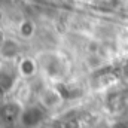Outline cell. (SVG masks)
I'll list each match as a JSON object with an SVG mask.
<instances>
[{"label": "cell", "mask_w": 128, "mask_h": 128, "mask_svg": "<svg viewBox=\"0 0 128 128\" xmlns=\"http://www.w3.org/2000/svg\"><path fill=\"white\" fill-rule=\"evenodd\" d=\"M39 101L42 103L43 107L52 109V107H57V106H60V104L63 103V94H61L57 88H54V86H46V88L40 92Z\"/></svg>", "instance_id": "1"}, {"label": "cell", "mask_w": 128, "mask_h": 128, "mask_svg": "<svg viewBox=\"0 0 128 128\" xmlns=\"http://www.w3.org/2000/svg\"><path fill=\"white\" fill-rule=\"evenodd\" d=\"M18 73L24 79H32L37 73V63L32 57H24L18 61Z\"/></svg>", "instance_id": "2"}, {"label": "cell", "mask_w": 128, "mask_h": 128, "mask_svg": "<svg viewBox=\"0 0 128 128\" xmlns=\"http://www.w3.org/2000/svg\"><path fill=\"white\" fill-rule=\"evenodd\" d=\"M36 33V24L33 22L32 20L26 18L18 24V34L22 39H32Z\"/></svg>", "instance_id": "3"}, {"label": "cell", "mask_w": 128, "mask_h": 128, "mask_svg": "<svg viewBox=\"0 0 128 128\" xmlns=\"http://www.w3.org/2000/svg\"><path fill=\"white\" fill-rule=\"evenodd\" d=\"M104 58L100 54H88V57L85 58V66L90 70H98L100 67L104 66Z\"/></svg>", "instance_id": "4"}]
</instances>
